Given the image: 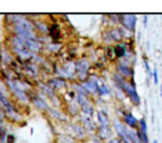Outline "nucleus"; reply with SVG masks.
<instances>
[{
	"mask_svg": "<svg viewBox=\"0 0 162 143\" xmlns=\"http://www.w3.org/2000/svg\"><path fill=\"white\" fill-rule=\"evenodd\" d=\"M114 80H115V83L120 87V89L122 90L123 92H125V94L130 98V101L132 102V105H140V97H139L137 93V90H135L133 80L131 81V83L128 82V81H125L119 73H115L114 74Z\"/></svg>",
	"mask_w": 162,
	"mask_h": 143,
	"instance_id": "1",
	"label": "nucleus"
},
{
	"mask_svg": "<svg viewBox=\"0 0 162 143\" xmlns=\"http://www.w3.org/2000/svg\"><path fill=\"white\" fill-rule=\"evenodd\" d=\"M90 68V63L87 60H79L74 63V69H76L77 77L80 81L84 82L88 79V70Z\"/></svg>",
	"mask_w": 162,
	"mask_h": 143,
	"instance_id": "2",
	"label": "nucleus"
},
{
	"mask_svg": "<svg viewBox=\"0 0 162 143\" xmlns=\"http://www.w3.org/2000/svg\"><path fill=\"white\" fill-rule=\"evenodd\" d=\"M135 21L137 17L134 15H119V22H121L123 28L129 31H132L135 28Z\"/></svg>",
	"mask_w": 162,
	"mask_h": 143,
	"instance_id": "3",
	"label": "nucleus"
},
{
	"mask_svg": "<svg viewBox=\"0 0 162 143\" xmlns=\"http://www.w3.org/2000/svg\"><path fill=\"white\" fill-rule=\"evenodd\" d=\"M21 38V37H20ZM22 40V43L26 48L28 49L29 51H31L32 54L33 52H40L43 48L41 42L38 40V39H25V38H21Z\"/></svg>",
	"mask_w": 162,
	"mask_h": 143,
	"instance_id": "4",
	"label": "nucleus"
},
{
	"mask_svg": "<svg viewBox=\"0 0 162 143\" xmlns=\"http://www.w3.org/2000/svg\"><path fill=\"white\" fill-rule=\"evenodd\" d=\"M81 87L84 88V90L86 91V93H91V94H94V93L98 92V88L99 84L94 81H84V82L81 83Z\"/></svg>",
	"mask_w": 162,
	"mask_h": 143,
	"instance_id": "5",
	"label": "nucleus"
},
{
	"mask_svg": "<svg viewBox=\"0 0 162 143\" xmlns=\"http://www.w3.org/2000/svg\"><path fill=\"white\" fill-rule=\"evenodd\" d=\"M67 85L66 80L62 79V78H53L51 80L48 81V87H50L52 90H58L61 89V88H64Z\"/></svg>",
	"mask_w": 162,
	"mask_h": 143,
	"instance_id": "6",
	"label": "nucleus"
},
{
	"mask_svg": "<svg viewBox=\"0 0 162 143\" xmlns=\"http://www.w3.org/2000/svg\"><path fill=\"white\" fill-rule=\"evenodd\" d=\"M48 32H49L53 42H58L59 39L61 38V30H60V27L57 23L51 24V27H49V31Z\"/></svg>",
	"mask_w": 162,
	"mask_h": 143,
	"instance_id": "7",
	"label": "nucleus"
},
{
	"mask_svg": "<svg viewBox=\"0 0 162 143\" xmlns=\"http://www.w3.org/2000/svg\"><path fill=\"white\" fill-rule=\"evenodd\" d=\"M117 70H118L119 74L124 79V78H133V70L129 66H124V64H118L117 66Z\"/></svg>",
	"mask_w": 162,
	"mask_h": 143,
	"instance_id": "8",
	"label": "nucleus"
},
{
	"mask_svg": "<svg viewBox=\"0 0 162 143\" xmlns=\"http://www.w3.org/2000/svg\"><path fill=\"white\" fill-rule=\"evenodd\" d=\"M123 121H124L125 125L129 126L130 129H133V130L138 126V120L131 113H125L123 115Z\"/></svg>",
	"mask_w": 162,
	"mask_h": 143,
	"instance_id": "9",
	"label": "nucleus"
},
{
	"mask_svg": "<svg viewBox=\"0 0 162 143\" xmlns=\"http://www.w3.org/2000/svg\"><path fill=\"white\" fill-rule=\"evenodd\" d=\"M98 135L100 136V139H103V140L110 139L111 135H112V130H111L110 126L100 125L98 128Z\"/></svg>",
	"mask_w": 162,
	"mask_h": 143,
	"instance_id": "10",
	"label": "nucleus"
},
{
	"mask_svg": "<svg viewBox=\"0 0 162 143\" xmlns=\"http://www.w3.org/2000/svg\"><path fill=\"white\" fill-rule=\"evenodd\" d=\"M32 102H33V105H36V108L39 110H41V111H44L46 109H49L47 105V103H46V101H43V100L41 99V98H39L38 95H36L34 98H32Z\"/></svg>",
	"mask_w": 162,
	"mask_h": 143,
	"instance_id": "11",
	"label": "nucleus"
},
{
	"mask_svg": "<svg viewBox=\"0 0 162 143\" xmlns=\"http://www.w3.org/2000/svg\"><path fill=\"white\" fill-rule=\"evenodd\" d=\"M114 50V54H115V58H123L125 56V52H127V48H125L124 44H117V46L113 48Z\"/></svg>",
	"mask_w": 162,
	"mask_h": 143,
	"instance_id": "12",
	"label": "nucleus"
},
{
	"mask_svg": "<svg viewBox=\"0 0 162 143\" xmlns=\"http://www.w3.org/2000/svg\"><path fill=\"white\" fill-rule=\"evenodd\" d=\"M82 123H84V129H86V130H88V131H94V122H92V120H91V116L89 115H86V116H82Z\"/></svg>",
	"mask_w": 162,
	"mask_h": 143,
	"instance_id": "13",
	"label": "nucleus"
},
{
	"mask_svg": "<svg viewBox=\"0 0 162 143\" xmlns=\"http://www.w3.org/2000/svg\"><path fill=\"white\" fill-rule=\"evenodd\" d=\"M33 23V27L37 28L38 31L42 32V33H48L49 31V27H48V24L43 21H32Z\"/></svg>",
	"mask_w": 162,
	"mask_h": 143,
	"instance_id": "14",
	"label": "nucleus"
},
{
	"mask_svg": "<svg viewBox=\"0 0 162 143\" xmlns=\"http://www.w3.org/2000/svg\"><path fill=\"white\" fill-rule=\"evenodd\" d=\"M125 133H127V136L132 141L133 143H141L139 138H138V134H137V131L133 130V129H130V128H127L125 129Z\"/></svg>",
	"mask_w": 162,
	"mask_h": 143,
	"instance_id": "15",
	"label": "nucleus"
},
{
	"mask_svg": "<svg viewBox=\"0 0 162 143\" xmlns=\"http://www.w3.org/2000/svg\"><path fill=\"white\" fill-rule=\"evenodd\" d=\"M98 120L100 122V124L102 126H109L110 125V120H109L108 115L103 111H99L98 112Z\"/></svg>",
	"mask_w": 162,
	"mask_h": 143,
	"instance_id": "16",
	"label": "nucleus"
},
{
	"mask_svg": "<svg viewBox=\"0 0 162 143\" xmlns=\"http://www.w3.org/2000/svg\"><path fill=\"white\" fill-rule=\"evenodd\" d=\"M109 32H110V36L112 38V40H115V41H121L122 40V36H121V32L119 29L114 28V29H111Z\"/></svg>",
	"mask_w": 162,
	"mask_h": 143,
	"instance_id": "17",
	"label": "nucleus"
},
{
	"mask_svg": "<svg viewBox=\"0 0 162 143\" xmlns=\"http://www.w3.org/2000/svg\"><path fill=\"white\" fill-rule=\"evenodd\" d=\"M81 109H82V112H84V113H86V115L91 116L94 114V105H91L90 102H88V103H86L84 105H82Z\"/></svg>",
	"mask_w": 162,
	"mask_h": 143,
	"instance_id": "18",
	"label": "nucleus"
},
{
	"mask_svg": "<svg viewBox=\"0 0 162 143\" xmlns=\"http://www.w3.org/2000/svg\"><path fill=\"white\" fill-rule=\"evenodd\" d=\"M98 92L100 95H102V97H104V95H109L110 94V89H109V87L107 84H101L100 87L98 88Z\"/></svg>",
	"mask_w": 162,
	"mask_h": 143,
	"instance_id": "19",
	"label": "nucleus"
},
{
	"mask_svg": "<svg viewBox=\"0 0 162 143\" xmlns=\"http://www.w3.org/2000/svg\"><path fill=\"white\" fill-rule=\"evenodd\" d=\"M73 130L76 131L77 135L80 136V138H84L86 136V131H84V129L80 125H77V124H73Z\"/></svg>",
	"mask_w": 162,
	"mask_h": 143,
	"instance_id": "20",
	"label": "nucleus"
},
{
	"mask_svg": "<svg viewBox=\"0 0 162 143\" xmlns=\"http://www.w3.org/2000/svg\"><path fill=\"white\" fill-rule=\"evenodd\" d=\"M77 99H78L79 105H80L81 107L89 102V99H88V97H87V94H82V93H78V95H77Z\"/></svg>",
	"mask_w": 162,
	"mask_h": 143,
	"instance_id": "21",
	"label": "nucleus"
},
{
	"mask_svg": "<svg viewBox=\"0 0 162 143\" xmlns=\"http://www.w3.org/2000/svg\"><path fill=\"white\" fill-rule=\"evenodd\" d=\"M137 134H138V138H139V140H140L141 143H148L149 139H148L147 132H142V131H140V130H138Z\"/></svg>",
	"mask_w": 162,
	"mask_h": 143,
	"instance_id": "22",
	"label": "nucleus"
},
{
	"mask_svg": "<svg viewBox=\"0 0 162 143\" xmlns=\"http://www.w3.org/2000/svg\"><path fill=\"white\" fill-rule=\"evenodd\" d=\"M60 47H61V44L58 43V42H52L51 44L48 46V50L51 51V52H58V51L61 49Z\"/></svg>",
	"mask_w": 162,
	"mask_h": 143,
	"instance_id": "23",
	"label": "nucleus"
},
{
	"mask_svg": "<svg viewBox=\"0 0 162 143\" xmlns=\"http://www.w3.org/2000/svg\"><path fill=\"white\" fill-rule=\"evenodd\" d=\"M138 125H139V130L142 132H147V123H145V120L144 119H141L140 121L138 122Z\"/></svg>",
	"mask_w": 162,
	"mask_h": 143,
	"instance_id": "24",
	"label": "nucleus"
},
{
	"mask_svg": "<svg viewBox=\"0 0 162 143\" xmlns=\"http://www.w3.org/2000/svg\"><path fill=\"white\" fill-rule=\"evenodd\" d=\"M16 139L13 134H7V138H6V142L7 143H15Z\"/></svg>",
	"mask_w": 162,
	"mask_h": 143,
	"instance_id": "25",
	"label": "nucleus"
},
{
	"mask_svg": "<svg viewBox=\"0 0 162 143\" xmlns=\"http://www.w3.org/2000/svg\"><path fill=\"white\" fill-rule=\"evenodd\" d=\"M108 57H109V59H111V60H113V59L115 58L114 50H113V48H109L108 49Z\"/></svg>",
	"mask_w": 162,
	"mask_h": 143,
	"instance_id": "26",
	"label": "nucleus"
},
{
	"mask_svg": "<svg viewBox=\"0 0 162 143\" xmlns=\"http://www.w3.org/2000/svg\"><path fill=\"white\" fill-rule=\"evenodd\" d=\"M151 75H153V80H154V83H155V84H158V83H159V78H158V70H157V69H154V71H153V73Z\"/></svg>",
	"mask_w": 162,
	"mask_h": 143,
	"instance_id": "27",
	"label": "nucleus"
},
{
	"mask_svg": "<svg viewBox=\"0 0 162 143\" xmlns=\"http://www.w3.org/2000/svg\"><path fill=\"white\" fill-rule=\"evenodd\" d=\"M109 18H110V19H113L114 20V23H118L119 22V15H110L109 16Z\"/></svg>",
	"mask_w": 162,
	"mask_h": 143,
	"instance_id": "28",
	"label": "nucleus"
},
{
	"mask_svg": "<svg viewBox=\"0 0 162 143\" xmlns=\"http://www.w3.org/2000/svg\"><path fill=\"white\" fill-rule=\"evenodd\" d=\"M144 64H145V69L148 70V72H149V74L151 75V72H150V67H149V63L147 62V61H144Z\"/></svg>",
	"mask_w": 162,
	"mask_h": 143,
	"instance_id": "29",
	"label": "nucleus"
},
{
	"mask_svg": "<svg viewBox=\"0 0 162 143\" xmlns=\"http://www.w3.org/2000/svg\"><path fill=\"white\" fill-rule=\"evenodd\" d=\"M147 19H148V17L144 16V26H147Z\"/></svg>",
	"mask_w": 162,
	"mask_h": 143,
	"instance_id": "30",
	"label": "nucleus"
},
{
	"mask_svg": "<svg viewBox=\"0 0 162 143\" xmlns=\"http://www.w3.org/2000/svg\"><path fill=\"white\" fill-rule=\"evenodd\" d=\"M109 143H117V140H111Z\"/></svg>",
	"mask_w": 162,
	"mask_h": 143,
	"instance_id": "31",
	"label": "nucleus"
},
{
	"mask_svg": "<svg viewBox=\"0 0 162 143\" xmlns=\"http://www.w3.org/2000/svg\"><path fill=\"white\" fill-rule=\"evenodd\" d=\"M117 143H123V142L121 140H117Z\"/></svg>",
	"mask_w": 162,
	"mask_h": 143,
	"instance_id": "32",
	"label": "nucleus"
},
{
	"mask_svg": "<svg viewBox=\"0 0 162 143\" xmlns=\"http://www.w3.org/2000/svg\"><path fill=\"white\" fill-rule=\"evenodd\" d=\"M153 143H158V141H153Z\"/></svg>",
	"mask_w": 162,
	"mask_h": 143,
	"instance_id": "33",
	"label": "nucleus"
}]
</instances>
